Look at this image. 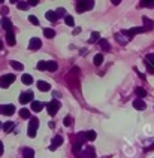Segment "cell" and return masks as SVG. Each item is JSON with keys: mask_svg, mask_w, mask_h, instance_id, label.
Returning a JSON list of instances; mask_svg holds the SVG:
<instances>
[{"mask_svg": "<svg viewBox=\"0 0 154 158\" xmlns=\"http://www.w3.org/2000/svg\"><path fill=\"white\" fill-rule=\"evenodd\" d=\"M115 39H117V42H118L120 45H126V43L130 40L129 38H127V36H126V35H124V32H121V33H117V35H115Z\"/></svg>", "mask_w": 154, "mask_h": 158, "instance_id": "obj_14", "label": "cell"}, {"mask_svg": "<svg viewBox=\"0 0 154 158\" xmlns=\"http://www.w3.org/2000/svg\"><path fill=\"white\" fill-rule=\"evenodd\" d=\"M2 14H8V8H2Z\"/></svg>", "mask_w": 154, "mask_h": 158, "instance_id": "obj_45", "label": "cell"}, {"mask_svg": "<svg viewBox=\"0 0 154 158\" xmlns=\"http://www.w3.org/2000/svg\"><path fill=\"white\" fill-rule=\"evenodd\" d=\"M29 21H30L33 26H39V20L35 17V15H29Z\"/></svg>", "mask_w": 154, "mask_h": 158, "instance_id": "obj_39", "label": "cell"}, {"mask_svg": "<svg viewBox=\"0 0 154 158\" xmlns=\"http://www.w3.org/2000/svg\"><path fill=\"white\" fill-rule=\"evenodd\" d=\"M61 143H63V137L57 134V136L54 137V140H52L51 146H49V151H55V149H57V148H58V146H60Z\"/></svg>", "mask_w": 154, "mask_h": 158, "instance_id": "obj_10", "label": "cell"}, {"mask_svg": "<svg viewBox=\"0 0 154 158\" xmlns=\"http://www.w3.org/2000/svg\"><path fill=\"white\" fill-rule=\"evenodd\" d=\"M14 127H15V122H14V121H8V122L3 124V131H5V133H9Z\"/></svg>", "mask_w": 154, "mask_h": 158, "instance_id": "obj_22", "label": "cell"}, {"mask_svg": "<svg viewBox=\"0 0 154 158\" xmlns=\"http://www.w3.org/2000/svg\"><path fill=\"white\" fill-rule=\"evenodd\" d=\"M71 124H72V118H71V117H66V118H64V125L69 127Z\"/></svg>", "mask_w": 154, "mask_h": 158, "instance_id": "obj_41", "label": "cell"}, {"mask_svg": "<svg viewBox=\"0 0 154 158\" xmlns=\"http://www.w3.org/2000/svg\"><path fill=\"white\" fill-rule=\"evenodd\" d=\"M20 117L24 119L30 118V111H27V109H20Z\"/></svg>", "mask_w": 154, "mask_h": 158, "instance_id": "obj_32", "label": "cell"}, {"mask_svg": "<svg viewBox=\"0 0 154 158\" xmlns=\"http://www.w3.org/2000/svg\"><path fill=\"white\" fill-rule=\"evenodd\" d=\"M23 158H35V151L32 148H24L23 149Z\"/></svg>", "mask_w": 154, "mask_h": 158, "instance_id": "obj_18", "label": "cell"}, {"mask_svg": "<svg viewBox=\"0 0 154 158\" xmlns=\"http://www.w3.org/2000/svg\"><path fill=\"white\" fill-rule=\"evenodd\" d=\"M2 48H3V43H2V42H0V51H2Z\"/></svg>", "mask_w": 154, "mask_h": 158, "instance_id": "obj_48", "label": "cell"}, {"mask_svg": "<svg viewBox=\"0 0 154 158\" xmlns=\"http://www.w3.org/2000/svg\"><path fill=\"white\" fill-rule=\"evenodd\" d=\"M81 158H96V154H94V148L93 146H87V149L79 155Z\"/></svg>", "mask_w": 154, "mask_h": 158, "instance_id": "obj_11", "label": "cell"}, {"mask_svg": "<svg viewBox=\"0 0 154 158\" xmlns=\"http://www.w3.org/2000/svg\"><path fill=\"white\" fill-rule=\"evenodd\" d=\"M55 14H57V18H61V17L66 18V9H64V8H58V9L55 11Z\"/></svg>", "mask_w": 154, "mask_h": 158, "instance_id": "obj_33", "label": "cell"}, {"mask_svg": "<svg viewBox=\"0 0 154 158\" xmlns=\"http://www.w3.org/2000/svg\"><path fill=\"white\" fill-rule=\"evenodd\" d=\"M11 66H12V69H15V70H18V72H21V70L24 69V66H23L20 61H15V60L11 61Z\"/></svg>", "mask_w": 154, "mask_h": 158, "instance_id": "obj_25", "label": "cell"}, {"mask_svg": "<svg viewBox=\"0 0 154 158\" xmlns=\"http://www.w3.org/2000/svg\"><path fill=\"white\" fill-rule=\"evenodd\" d=\"M21 81H23V84H26V85H30V84L33 82V78H32V75H23Z\"/></svg>", "mask_w": 154, "mask_h": 158, "instance_id": "obj_30", "label": "cell"}, {"mask_svg": "<svg viewBox=\"0 0 154 158\" xmlns=\"http://www.w3.org/2000/svg\"><path fill=\"white\" fill-rule=\"evenodd\" d=\"M42 109H43V103H40V102H33V103H32V111L40 112Z\"/></svg>", "mask_w": 154, "mask_h": 158, "instance_id": "obj_24", "label": "cell"}, {"mask_svg": "<svg viewBox=\"0 0 154 158\" xmlns=\"http://www.w3.org/2000/svg\"><path fill=\"white\" fill-rule=\"evenodd\" d=\"M6 42H8V45L9 46H14L15 45V35H14V32L11 30V32H6Z\"/></svg>", "mask_w": 154, "mask_h": 158, "instance_id": "obj_15", "label": "cell"}, {"mask_svg": "<svg viewBox=\"0 0 154 158\" xmlns=\"http://www.w3.org/2000/svg\"><path fill=\"white\" fill-rule=\"evenodd\" d=\"M145 60H147V61H150V63H151V64L154 66V54H148Z\"/></svg>", "mask_w": 154, "mask_h": 158, "instance_id": "obj_40", "label": "cell"}, {"mask_svg": "<svg viewBox=\"0 0 154 158\" xmlns=\"http://www.w3.org/2000/svg\"><path fill=\"white\" fill-rule=\"evenodd\" d=\"M99 45H100V48H102L103 51H106V52L111 51V45H109V42L106 39H100L99 40Z\"/></svg>", "mask_w": 154, "mask_h": 158, "instance_id": "obj_19", "label": "cell"}, {"mask_svg": "<svg viewBox=\"0 0 154 158\" xmlns=\"http://www.w3.org/2000/svg\"><path fill=\"white\" fill-rule=\"evenodd\" d=\"M85 142H87V136H85V133H84V131H82V133H78L77 134V142H75V143H78V145L82 146Z\"/></svg>", "mask_w": 154, "mask_h": 158, "instance_id": "obj_17", "label": "cell"}, {"mask_svg": "<svg viewBox=\"0 0 154 158\" xmlns=\"http://www.w3.org/2000/svg\"><path fill=\"white\" fill-rule=\"evenodd\" d=\"M2 128H3V124H2V122H0V130H2Z\"/></svg>", "mask_w": 154, "mask_h": 158, "instance_id": "obj_50", "label": "cell"}, {"mask_svg": "<svg viewBox=\"0 0 154 158\" xmlns=\"http://www.w3.org/2000/svg\"><path fill=\"white\" fill-rule=\"evenodd\" d=\"M38 127H39V119L38 118H30V122H29V137H35L36 136V131H38Z\"/></svg>", "mask_w": 154, "mask_h": 158, "instance_id": "obj_2", "label": "cell"}, {"mask_svg": "<svg viewBox=\"0 0 154 158\" xmlns=\"http://www.w3.org/2000/svg\"><path fill=\"white\" fill-rule=\"evenodd\" d=\"M72 152H74L75 155H81V145L74 143V146H72Z\"/></svg>", "mask_w": 154, "mask_h": 158, "instance_id": "obj_35", "label": "cell"}, {"mask_svg": "<svg viewBox=\"0 0 154 158\" xmlns=\"http://www.w3.org/2000/svg\"><path fill=\"white\" fill-rule=\"evenodd\" d=\"M94 8V2L93 0H88V2H77V12L78 14H82L85 11H90Z\"/></svg>", "mask_w": 154, "mask_h": 158, "instance_id": "obj_1", "label": "cell"}, {"mask_svg": "<svg viewBox=\"0 0 154 158\" xmlns=\"http://www.w3.org/2000/svg\"><path fill=\"white\" fill-rule=\"evenodd\" d=\"M142 21H144V27L147 29V32L154 30V21L153 20H150L148 17H142Z\"/></svg>", "mask_w": 154, "mask_h": 158, "instance_id": "obj_13", "label": "cell"}, {"mask_svg": "<svg viewBox=\"0 0 154 158\" xmlns=\"http://www.w3.org/2000/svg\"><path fill=\"white\" fill-rule=\"evenodd\" d=\"M93 63H94L96 66H100V64L103 63V55H102V54H97V55H94V60H93Z\"/></svg>", "mask_w": 154, "mask_h": 158, "instance_id": "obj_28", "label": "cell"}, {"mask_svg": "<svg viewBox=\"0 0 154 158\" xmlns=\"http://www.w3.org/2000/svg\"><path fill=\"white\" fill-rule=\"evenodd\" d=\"M136 96H138V99H144V97L147 96V91H145L144 88L138 87V88H136Z\"/></svg>", "mask_w": 154, "mask_h": 158, "instance_id": "obj_29", "label": "cell"}, {"mask_svg": "<svg viewBox=\"0 0 154 158\" xmlns=\"http://www.w3.org/2000/svg\"><path fill=\"white\" fill-rule=\"evenodd\" d=\"M33 103V93L32 91H26V93H21L20 96V103L21 105H26V103Z\"/></svg>", "mask_w": 154, "mask_h": 158, "instance_id": "obj_7", "label": "cell"}, {"mask_svg": "<svg viewBox=\"0 0 154 158\" xmlns=\"http://www.w3.org/2000/svg\"><path fill=\"white\" fill-rule=\"evenodd\" d=\"M87 52H88V51H87V49H81V55H85V54H87Z\"/></svg>", "mask_w": 154, "mask_h": 158, "instance_id": "obj_46", "label": "cell"}, {"mask_svg": "<svg viewBox=\"0 0 154 158\" xmlns=\"http://www.w3.org/2000/svg\"><path fill=\"white\" fill-rule=\"evenodd\" d=\"M139 6H141V8H150V9H154V0H148V2L142 0V2H139Z\"/></svg>", "mask_w": 154, "mask_h": 158, "instance_id": "obj_23", "label": "cell"}, {"mask_svg": "<svg viewBox=\"0 0 154 158\" xmlns=\"http://www.w3.org/2000/svg\"><path fill=\"white\" fill-rule=\"evenodd\" d=\"M144 32H147L145 27H133V29H130V30H124V35H126L129 39H132L135 35H139V33H144Z\"/></svg>", "mask_w": 154, "mask_h": 158, "instance_id": "obj_6", "label": "cell"}, {"mask_svg": "<svg viewBox=\"0 0 154 158\" xmlns=\"http://www.w3.org/2000/svg\"><path fill=\"white\" fill-rule=\"evenodd\" d=\"M36 69L38 70H46V61H39L36 64Z\"/></svg>", "mask_w": 154, "mask_h": 158, "instance_id": "obj_38", "label": "cell"}, {"mask_svg": "<svg viewBox=\"0 0 154 158\" xmlns=\"http://www.w3.org/2000/svg\"><path fill=\"white\" fill-rule=\"evenodd\" d=\"M3 151H5V146H3V142H0V155H3Z\"/></svg>", "mask_w": 154, "mask_h": 158, "instance_id": "obj_42", "label": "cell"}, {"mask_svg": "<svg viewBox=\"0 0 154 158\" xmlns=\"http://www.w3.org/2000/svg\"><path fill=\"white\" fill-rule=\"evenodd\" d=\"M79 33H81V29H79V27H78V29H75V30H74V35H79Z\"/></svg>", "mask_w": 154, "mask_h": 158, "instance_id": "obj_44", "label": "cell"}, {"mask_svg": "<svg viewBox=\"0 0 154 158\" xmlns=\"http://www.w3.org/2000/svg\"><path fill=\"white\" fill-rule=\"evenodd\" d=\"M45 17H46V20H48V21H51V23L57 21V14H55V11H48Z\"/></svg>", "mask_w": 154, "mask_h": 158, "instance_id": "obj_20", "label": "cell"}, {"mask_svg": "<svg viewBox=\"0 0 154 158\" xmlns=\"http://www.w3.org/2000/svg\"><path fill=\"white\" fill-rule=\"evenodd\" d=\"M0 24H2V27H3L6 32H11V30H12V21H11L9 18L3 17V18H2V21H0Z\"/></svg>", "mask_w": 154, "mask_h": 158, "instance_id": "obj_12", "label": "cell"}, {"mask_svg": "<svg viewBox=\"0 0 154 158\" xmlns=\"http://www.w3.org/2000/svg\"><path fill=\"white\" fill-rule=\"evenodd\" d=\"M27 3H30L32 6H36V5H38L39 2H38V0H30V2H27Z\"/></svg>", "mask_w": 154, "mask_h": 158, "instance_id": "obj_43", "label": "cell"}, {"mask_svg": "<svg viewBox=\"0 0 154 158\" xmlns=\"http://www.w3.org/2000/svg\"><path fill=\"white\" fill-rule=\"evenodd\" d=\"M64 23H66L68 26H71V27H74V26H75V20H74V17H72V15H66Z\"/></svg>", "mask_w": 154, "mask_h": 158, "instance_id": "obj_31", "label": "cell"}, {"mask_svg": "<svg viewBox=\"0 0 154 158\" xmlns=\"http://www.w3.org/2000/svg\"><path fill=\"white\" fill-rule=\"evenodd\" d=\"M18 9H21V11H27L29 9V3H26V2H18Z\"/></svg>", "mask_w": 154, "mask_h": 158, "instance_id": "obj_37", "label": "cell"}, {"mask_svg": "<svg viewBox=\"0 0 154 158\" xmlns=\"http://www.w3.org/2000/svg\"><path fill=\"white\" fill-rule=\"evenodd\" d=\"M15 81V75H3L0 78V88H8Z\"/></svg>", "mask_w": 154, "mask_h": 158, "instance_id": "obj_5", "label": "cell"}, {"mask_svg": "<svg viewBox=\"0 0 154 158\" xmlns=\"http://www.w3.org/2000/svg\"><path fill=\"white\" fill-rule=\"evenodd\" d=\"M15 106L14 105H0V115H8V117H11V115H14L15 114Z\"/></svg>", "mask_w": 154, "mask_h": 158, "instance_id": "obj_4", "label": "cell"}, {"mask_svg": "<svg viewBox=\"0 0 154 158\" xmlns=\"http://www.w3.org/2000/svg\"><path fill=\"white\" fill-rule=\"evenodd\" d=\"M85 136H87V140H94L96 139V131L94 130H90V131L85 133Z\"/></svg>", "mask_w": 154, "mask_h": 158, "instance_id": "obj_34", "label": "cell"}, {"mask_svg": "<svg viewBox=\"0 0 154 158\" xmlns=\"http://www.w3.org/2000/svg\"><path fill=\"white\" fill-rule=\"evenodd\" d=\"M43 35H45V38L52 39V38L55 36V32H54L52 29H45V30H43Z\"/></svg>", "mask_w": 154, "mask_h": 158, "instance_id": "obj_27", "label": "cell"}, {"mask_svg": "<svg viewBox=\"0 0 154 158\" xmlns=\"http://www.w3.org/2000/svg\"><path fill=\"white\" fill-rule=\"evenodd\" d=\"M111 3H114V5H115V6H117V5H120V0H112Z\"/></svg>", "mask_w": 154, "mask_h": 158, "instance_id": "obj_47", "label": "cell"}, {"mask_svg": "<svg viewBox=\"0 0 154 158\" xmlns=\"http://www.w3.org/2000/svg\"><path fill=\"white\" fill-rule=\"evenodd\" d=\"M150 149H154V143H153V145H151V146H150Z\"/></svg>", "mask_w": 154, "mask_h": 158, "instance_id": "obj_49", "label": "cell"}, {"mask_svg": "<svg viewBox=\"0 0 154 158\" xmlns=\"http://www.w3.org/2000/svg\"><path fill=\"white\" fill-rule=\"evenodd\" d=\"M58 69V64L55 63V61H46V70H49V72H55Z\"/></svg>", "mask_w": 154, "mask_h": 158, "instance_id": "obj_21", "label": "cell"}, {"mask_svg": "<svg viewBox=\"0 0 154 158\" xmlns=\"http://www.w3.org/2000/svg\"><path fill=\"white\" fill-rule=\"evenodd\" d=\"M42 46V42H40V39L39 38H32L30 39V42H29V49H39Z\"/></svg>", "mask_w": 154, "mask_h": 158, "instance_id": "obj_8", "label": "cell"}, {"mask_svg": "<svg viewBox=\"0 0 154 158\" xmlns=\"http://www.w3.org/2000/svg\"><path fill=\"white\" fill-rule=\"evenodd\" d=\"M60 106H61V105H60L58 100H51V102L48 103V106H46V108H48V114H49L51 117H54V115L57 114V111L60 109Z\"/></svg>", "mask_w": 154, "mask_h": 158, "instance_id": "obj_3", "label": "cell"}, {"mask_svg": "<svg viewBox=\"0 0 154 158\" xmlns=\"http://www.w3.org/2000/svg\"><path fill=\"white\" fill-rule=\"evenodd\" d=\"M38 88L40 90V91L46 93V91L51 90V85H49L48 82H45V81H38Z\"/></svg>", "mask_w": 154, "mask_h": 158, "instance_id": "obj_16", "label": "cell"}, {"mask_svg": "<svg viewBox=\"0 0 154 158\" xmlns=\"http://www.w3.org/2000/svg\"><path fill=\"white\" fill-rule=\"evenodd\" d=\"M133 108H135L136 111H144V109L147 108V103H145L142 99H135V100H133Z\"/></svg>", "mask_w": 154, "mask_h": 158, "instance_id": "obj_9", "label": "cell"}, {"mask_svg": "<svg viewBox=\"0 0 154 158\" xmlns=\"http://www.w3.org/2000/svg\"><path fill=\"white\" fill-rule=\"evenodd\" d=\"M97 40H100V33L99 32H93L90 36V43H96Z\"/></svg>", "mask_w": 154, "mask_h": 158, "instance_id": "obj_26", "label": "cell"}, {"mask_svg": "<svg viewBox=\"0 0 154 158\" xmlns=\"http://www.w3.org/2000/svg\"><path fill=\"white\" fill-rule=\"evenodd\" d=\"M144 64H145V67H147L148 73H151V75H154V66H153V64H151L150 61H147V60H145V63H144Z\"/></svg>", "mask_w": 154, "mask_h": 158, "instance_id": "obj_36", "label": "cell"}]
</instances>
